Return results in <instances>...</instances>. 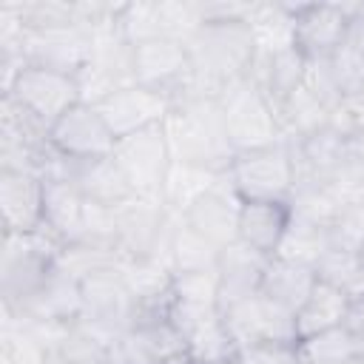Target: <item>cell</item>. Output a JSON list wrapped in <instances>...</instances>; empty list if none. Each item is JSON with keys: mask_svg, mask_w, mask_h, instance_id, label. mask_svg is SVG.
Wrapping results in <instances>:
<instances>
[{"mask_svg": "<svg viewBox=\"0 0 364 364\" xmlns=\"http://www.w3.org/2000/svg\"><path fill=\"white\" fill-rule=\"evenodd\" d=\"M60 242L46 230L3 233L0 250V301L9 313H23L57 273Z\"/></svg>", "mask_w": 364, "mask_h": 364, "instance_id": "2", "label": "cell"}, {"mask_svg": "<svg viewBox=\"0 0 364 364\" xmlns=\"http://www.w3.org/2000/svg\"><path fill=\"white\" fill-rule=\"evenodd\" d=\"M94 108L102 114V119L108 122L114 136L122 139V136L136 134L142 128L162 125L165 117L173 108V100L168 94H162V91H154V88L131 82V85H122L114 94H108Z\"/></svg>", "mask_w": 364, "mask_h": 364, "instance_id": "14", "label": "cell"}, {"mask_svg": "<svg viewBox=\"0 0 364 364\" xmlns=\"http://www.w3.org/2000/svg\"><path fill=\"white\" fill-rule=\"evenodd\" d=\"M108 364H162V361L136 330H128L108 347Z\"/></svg>", "mask_w": 364, "mask_h": 364, "instance_id": "36", "label": "cell"}, {"mask_svg": "<svg viewBox=\"0 0 364 364\" xmlns=\"http://www.w3.org/2000/svg\"><path fill=\"white\" fill-rule=\"evenodd\" d=\"M225 173H213L196 165H185V162H171V171L165 176V188H162V205L182 216L188 210V205L193 199H199L208 188H213Z\"/></svg>", "mask_w": 364, "mask_h": 364, "instance_id": "28", "label": "cell"}, {"mask_svg": "<svg viewBox=\"0 0 364 364\" xmlns=\"http://www.w3.org/2000/svg\"><path fill=\"white\" fill-rule=\"evenodd\" d=\"M327 242L344 253L364 250V199L358 193H350L327 222Z\"/></svg>", "mask_w": 364, "mask_h": 364, "instance_id": "32", "label": "cell"}, {"mask_svg": "<svg viewBox=\"0 0 364 364\" xmlns=\"http://www.w3.org/2000/svg\"><path fill=\"white\" fill-rule=\"evenodd\" d=\"M299 347H301L304 364H347L355 358L353 336L344 327H333L327 333L301 338Z\"/></svg>", "mask_w": 364, "mask_h": 364, "instance_id": "34", "label": "cell"}, {"mask_svg": "<svg viewBox=\"0 0 364 364\" xmlns=\"http://www.w3.org/2000/svg\"><path fill=\"white\" fill-rule=\"evenodd\" d=\"M347 364H364V358H361V355H355V358H353V361H347Z\"/></svg>", "mask_w": 364, "mask_h": 364, "instance_id": "43", "label": "cell"}, {"mask_svg": "<svg viewBox=\"0 0 364 364\" xmlns=\"http://www.w3.org/2000/svg\"><path fill=\"white\" fill-rule=\"evenodd\" d=\"M341 185L350 193L364 191V128L344 139V159H341Z\"/></svg>", "mask_w": 364, "mask_h": 364, "instance_id": "37", "label": "cell"}, {"mask_svg": "<svg viewBox=\"0 0 364 364\" xmlns=\"http://www.w3.org/2000/svg\"><path fill=\"white\" fill-rule=\"evenodd\" d=\"M239 213H242V199L230 188L228 176H222L213 188H208L199 199L188 205L182 222L208 242H213L216 247H228L230 242L239 239Z\"/></svg>", "mask_w": 364, "mask_h": 364, "instance_id": "17", "label": "cell"}, {"mask_svg": "<svg viewBox=\"0 0 364 364\" xmlns=\"http://www.w3.org/2000/svg\"><path fill=\"white\" fill-rule=\"evenodd\" d=\"M171 321L176 324L182 341H185V358L193 364H236L239 361V344L230 336L222 310H202V313H185L173 310Z\"/></svg>", "mask_w": 364, "mask_h": 364, "instance_id": "15", "label": "cell"}, {"mask_svg": "<svg viewBox=\"0 0 364 364\" xmlns=\"http://www.w3.org/2000/svg\"><path fill=\"white\" fill-rule=\"evenodd\" d=\"M350 296L327 282H316L313 293L307 296V301L296 310V330H299V341L327 333L333 327L344 324V313H347Z\"/></svg>", "mask_w": 364, "mask_h": 364, "instance_id": "24", "label": "cell"}, {"mask_svg": "<svg viewBox=\"0 0 364 364\" xmlns=\"http://www.w3.org/2000/svg\"><path fill=\"white\" fill-rule=\"evenodd\" d=\"M3 97H9L17 108L31 114L46 128H51L65 111H71L77 102H82L77 77L60 74L51 68H40V65H26L14 77V82L3 91Z\"/></svg>", "mask_w": 364, "mask_h": 364, "instance_id": "6", "label": "cell"}, {"mask_svg": "<svg viewBox=\"0 0 364 364\" xmlns=\"http://www.w3.org/2000/svg\"><path fill=\"white\" fill-rule=\"evenodd\" d=\"M270 256L247 247L245 242H230L228 247L219 250V310H228L250 296L259 293L262 287V276L267 267Z\"/></svg>", "mask_w": 364, "mask_h": 364, "instance_id": "19", "label": "cell"}, {"mask_svg": "<svg viewBox=\"0 0 364 364\" xmlns=\"http://www.w3.org/2000/svg\"><path fill=\"white\" fill-rule=\"evenodd\" d=\"M85 208H88V199L65 176H48L46 179L43 230L48 236H54L60 245H68V242H80L82 239Z\"/></svg>", "mask_w": 364, "mask_h": 364, "instance_id": "20", "label": "cell"}, {"mask_svg": "<svg viewBox=\"0 0 364 364\" xmlns=\"http://www.w3.org/2000/svg\"><path fill=\"white\" fill-rule=\"evenodd\" d=\"M173 310L202 313L219 310V273H173Z\"/></svg>", "mask_w": 364, "mask_h": 364, "instance_id": "31", "label": "cell"}, {"mask_svg": "<svg viewBox=\"0 0 364 364\" xmlns=\"http://www.w3.org/2000/svg\"><path fill=\"white\" fill-rule=\"evenodd\" d=\"M330 250V242H327V228L318 225V222H310L304 216H290V225L284 230V239L276 250L279 259H287V262H299V264H307V267H316V262Z\"/></svg>", "mask_w": 364, "mask_h": 364, "instance_id": "29", "label": "cell"}, {"mask_svg": "<svg viewBox=\"0 0 364 364\" xmlns=\"http://www.w3.org/2000/svg\"><path fill=\"white\" fill-rule=\"evenodd\" d=\"M114 159L125 171L136 196L162 202L165 176H168L171 162H173L162 125H151V128H142L136 134L117 139Z\"/></svg>", "mask_w": 364, "mask_h": 364, "instance_id": "8", "label": "cell"}, {"mask_svg": "<svg viewBox=\"0 0 364 364\" xmlns=\"http://www.w3.org/2000/svg\"><path fill=\"white\" fill-rule=\"evenodd\" d=\"M358 267H361V273H364V250L358 253Z\"/></svg>", "mask_w": 364, "mask_h": 364, "instance_id": "42", "label": "cell"}, {"mask_svg": "<svg viewBox=\"0 0 364 364\" xmlns=\"http://www.w3.org/2000/svg\"><path fill=\"white\" fill-rule=\"evenodd\" d=\"M304 74H307V60L296 48H284L270 57L256 54V63L250 68V80L264 91V97L273 102L276 114L304 85Z\"/></svg>", "mask_w": 364, "mask_h": 364, "instance_id": "22", "label": "cell"}, {"mask_svg": "<svg viewBox=\"0 0 364 364\" xmlns=\"http://www.w3.org/2000/svg\"><path fill=\"white\" fill-rule=\"evenodd\" d=\"M23 60L26 65H40V68L77 77L91 60V31L82 26L26 31Z\"/></svg>", "mask_w": 364, "mask_h": 364, "instance_id": "13", "label": "cell"}, {"mask_svg": "<svg viewBox=\"0 0 364 364\" xmlns=\"http://www.w3.org/2000/svg\"><path fill=\"white\" fill-rule=\"evenodd\" d=\"M119 31L131 46L165 37L162 34V17H159V0H136V3H122L117 14Z\"/></svg>", "mask_w": 364, "mask_h": 364, "instance_id": "33", "label": "cell"}, {"mask_svg": "<svg viewBox=\"0 0 364 364\" xmlns=\"http://www.w3.org/2000/svg\"><path fill=\"white\" fill-rule=\"evenodd\" d=\"M293 46L304 60H327L347 37L350 3H290Z\"/></svg>", "mask_w": 364, "mask_h": 364, "instance_id": "12", "label": "cell"}, {"mask_svg": "<svg viewBox=\"0 0 364 364\" xmlns=\"http://www.w3.org/2000/svg\"><path fill=\"white\" fill-rule=\"evenodd\" d=\"M159 17H162V34L188 43L199 26H202V9L191 0H159Z\"/></svg>", "mask_w": 364, "mask_h": 364, "instance_id": "35", "label": "cell"}, {"mask_svg": "<svg viewBox=\"0 0 364 364\" xmlns=\"http://www.w3.org/2000/svg\"><path fill=\"white\" fill-rule=\"evenodd\" d=\"M46 179L28 171L0 168V222L3 233H37L43 230Z\"/></svg>", "mask_w": 364, "mask_h": 364, "instance_id": "16", "label": "cell"}, {"mask_svg": "<svg viewBox=\"0 0 364 364\" xmlns=\"http://www.w3.org/2000/svg\"><path fill=\"white\" fill-rule=\"evenodd\" d=\"M247 26L256 40V54L270 57L293 46V11L290 3H253Z\"/></svg>", "mask_w": 364, "mask_h": 364, "instance_id": "25", "label": "cell"}, {"mask_svg": "<svg viewBox=\"0 0 364 364\" xmlns=\"http://www.w3.org/2000/svg\"><path fill=\"white\" fill-rule=\"evenodd\" d=\"M236 364H304L301 347L296 344H259L239 353Z\"/></svg>", "mask_w": 364, "mask_h": 364, "instance_id": "39", "label": "cell"}, {"mask_svg": "<svg viewBox=\"0 0 364 364\" xmlns=\"http://www.w3.org/2000/svg\"><path fill=\"white\" fill-rule=\"evenodd\" d=\"M122 259L125 256L114 245L80 239V242H68V245L60 247V253H57V270L65 273L74 282H85V279H91V276H97L102 270L119 267Z\"/></svg>", "mask_w": 364, "mask_h": 364, "instance_id": "26", "label": "cell"}, {"mask_svg": "<svg viewBox=\"0 0 364 364\" xmlns=\"http://www.w3.org/2000/svg\"><path fill=\"white\" fill-rule=\"evenodd\" d=\"M48 142L63 159L71 162L111 156L117 148L114 131L108 128L102 114L88 102H77L71 111H65L48 128Z\"/></svg>", "mask_w": 364, "mask_h": 364, "instance_id": "10", "label": "cell"}, {"mask_svg": "<svg viewBox=\"0 0 364 364\" xmlns=\"http://www.w3.org/2000/svg\"><path fill=\"white\" fill-rule=\"evenodd\" d=\"M60 176H65L88 202L102 205V208H119L136 196L125 171L114 159V154L100 156V159H82V162L63 159Z\"/></svg>", "mask_w": 364, "mask_h": 364, "instance_id": "18", "label": "cell"}, {"mask_svg": "<svg viewBox=\"0 0 364 364\" xmlns=\"http://www.w3.org/2000/svg\"><path fill=\"white\" fill-rule=\"evenodd\" d=\"M290 202H242V213H239V242H245L247 247L264 253V256H276L284 230L290 225Z\"/></svg>", "mask_w": 364, "mask_h": 364, "instance_id": "21", "label": "cell"}, {"mask_svg": "<svg viewBox=\"0 0 364 364\" xmlns=\"http://www.w3.org/2000/svg\"><path fill=\"white\" fill-rule=\"evenodd\" d=\"M219 111L233 154H247L284 142V131L273 102L250 80H236L219 94Z\"/></svg>", "mask_w": 364, "mask_h": 364, "instance_id": "3", "label": "cell"}, {"mask_svg": "<svg viewBox=\"0 0 364 364\" xmlns=\"http://www.w3.org/2000/svg\"><path fill=\"white\" fill-rule=\"evenodd\" d=\"M222 316L239 350L259 347V344H296L299 341L296 313L284 310L282 304L270 301L262 293L222 310Z\"/></svg>", "mask_w": 364, "mask_h": 364, "instance_id": "9", "label": "cell"}, {"mask_svg": "<svg viewBox=\"0 0 364 364\" xmlns=\"http://www.w3.org/2000/svg\"><path fill=\"white\" fill-rule=\"evenodd\" d=\"M316 270L307 267V264H299V262H287V259H279V256H270L267 267H264V276H262V287L259 293L267 296L270 301L282 304L284 310L296 313L307 296L313 293L316 287Z\"/></svg>", "mask_w": 364, "mask_h": 364, "instance_id": "23", "label": "cell"}, {"mask_svg": "<svg viewBox=\"0 0 364 364\" xmlns=\"http://www.w3.org/2000/svg\"><path fill=\"white\" fill-rule=\"evenodd\" d=\"M131 74H134L136 85L162 91L171 100H176L179 91L185 88V82L191 80L188 43L173 40V37H156V40L134 46V51H131Z\"/></svg>", "mask_w": 364, "mask_h": 364, "instance_id": "11", "label": "cell"}, {"mask_svg": "<svg viewBox=\"0 0 364 364\" xmlns=\"http://www.w3.org/2000/svg\"><path fill=\"white\" fill-rule=\"evenodd\" d=\"M114 216H117V247L125 259L156 256L168 262V242L179 222L176 213H171L159 199L134 196L125 205L114 208Z\"/></svg>", "mask_w": 364, "mask_h": 364, "instance_id": "5", "label": "cell"}, {"mask_svg": "<svg viewBox=\"0 0 364 364\" xmlns=\"http://www.w3.org/2000/svg\"><path fill=\"white\" fill-rule=\"evenodd\" d=\"M358 100H361V105H364V88H361V91H358Z\"/></svg>", "mask_w": 364, "mask_h": 364, "instance_id": "44", "label": "cell"}, {"mask_svg": "<svg viewBox=\"0 0 364 364\" xmlns=\"http://www.w3.org/2000/svg\"><path fill=\"white\" fill-rule=\"evenodd\" d=\"M225 176L242 202H290L296 168L287 139L270 148L236 154Z\"/></svg>", "mask_w": 364, "mask_h": 364, "instance_id": "4", "label": "cell"}, {"mask_svg": "<svg viewBox=\"0 0 364 364\" xmlns=\"http://www.w3.org/2000/svg\"><path fill=\"white\" fill-rule=\"evenodd\" d=\"M162 128L173 162L196 165L213 173H228L236 154L225 131L219 100H208V97L176 100Z\"/></svg>", "mask_w": 364, "mask_h": 364, "instance_id": "1", "label": "cell"}, {"mask_svg": "<svg viewBox=\"0 0 364 364\" xmlns=\"http://www.w3.org/2000/svg\"><path fill=\"white\" fill-rule=\"evenodd\" d=\"M80 293H82V313L80 321L88 324L91 330H97L102 338H108L111 344L128 333L134 327V310H136V299L128 290L119 267L102 270L85 282H80Z\"/></svg>", "mask_w": 364, "mask_h": 364, "instance_id": "7", "label": "cell"}, {"mask_svg": "<svg viewBox=\"0 0 364 364\" xmlns=\"http://www.w3.org/2000/svg\"><path fill=\"white\" fill-rule=\"evenodd\" d=\"M304 88H307L318 102H324L330 111H333V105H336L338 100H344L341 91H338V85H336V80H333V74H330L327 60H307Z\"/></svg>", "mask_w": 364, "mask_h": 364, "instance_id": "38", "label": "cell"}, {"mask_svg": "<svg viewBox=\"0 0 364 364\" xmlns=\"http://www.w3.org/2000/svg\"><path fill=\"white\" fill-rule=\"evenodd\" d=\"M219 250L213 242L199 236L193 228H188L179 216L171 242H168V264L173 273H202V270H216L219 264Z\"/></svg>", "mask_w": 364, "mask_h": 364, "instance_id": "27", "label": "cell"}, {"mask_svg": "<svg viewBox=\"0 0 364 364\" xmlns=\"http://www.w3.org/2000/svg\"><path fill=\"white\" fill-rule=\"evenodd\" d=\"M119 273L128 284V290L134 293L136 301L142 299H154L159 293H168L173 287V270L168 267V262L156 259V256H139V259H122Z\"/></svg>", "mask_w": 364, "mask_h": 364, "instance_id": "30", "label": "cell"}, {"mask_svg": "<svg viewBox=\"0 0 364 364\" xmlns=\"http://www.w3.org/2000/svg\"><path fill=\"white\" fill-rule=\"evenodd\" d=\"M350 336H364V296L350 299L347 313H344V324H341Z\"/></svg>", "mask_w": 364, "mask_h": 364, "instance_id": "40", "label": "cell"}, {"mask_svg": "<svg viewBox=\"0 0 364 364\" xmlns=\"http://www.w3.org/2000/svg\"><path fill=\"white\" fill-rule=\"evenodd\" d=\"M162 364H193V361H188L185 355H176V358H168V361H162Z\"/></svg>", "mask_w": 364, "mask_h": 364, "instance_id": "41", "label": "cell"}]
</instances>
